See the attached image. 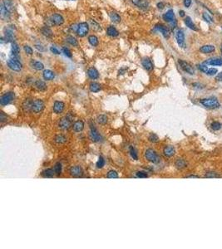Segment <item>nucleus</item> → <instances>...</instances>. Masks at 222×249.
<instances>
[{"instance_id": "42", "label": "nucleus", "mask_w": 222, "mask_h": 249, "mask_svg": "<svg viewBox=\"0 0 222 249\" xmlns=\"http://www.w3.org/2000/svg\"><path fill=\"white\" fill-rule=\"evenodd\" d=\"M221 176L219 175L217 173L215 172H207L205 175V178H208V179H212V178H220Z\"/></svg>"}, {"instance_id": "11", "label": "nucleus", "mask_w": 222, "mask_h": 249, "mask_svg": "<svg viewBox=\"0 0 222 249\" xmlns=\"http://www.w3.org/2000/svg\"><path fill=\"white\" fill-rule=\"evenodd\" d=\"M51 23H53V25L56 26H61L64 23V18L62 16L61 14L58 13H54L50 17Z\"/></svg>"}, {"instance_id": "44", "label": "nucleus", "mask_w": 222, "mask_h": 249, "mask_svg": "<svg viewBox=\"0 0 222 249\" xmlns=\"http://www.w3.org/2000/svg\"><path fill=\"white\" fill-rule=\"evenodd\" d=\"M104 165H105V159H103L102 156H100L98 161L97 162V167L98 169H102V168H103Z\"/></svg>"}, {"instance_id": "34", "label": "nucleus", "mask_w": 222, "mask_h": 249, "mask_svg": "<svg viewBox=\"0 0 222 249\" xmlns=\"http://www.w3.org/2000/svg\"><path fill=\"white\" fill-rule=\"evenodd\" d=\"M109 16H110L111 22H113V23H119L121 22V17L116 13H111Z\"/></svg>"}, {"instance_id": "35", "label": "nucleus", "mask_w": 222, "mask_h": 249, "mask_svg": "<svg viewBox=\"0 0 222 249\" xmlns=\"http://www.w3.org/2000/svg\"><path fill=\"white\" fill-rule=\"evenodd\" d=\"M54 170H52V169H47L45 170L44 171H43L42 173V175L43 176L44 178H52L54 175Z\"/></svg>"}, {"instance_id": "26", "label": "nucleus", "mask_w": 222, "mask_h": 249, "mask_svg": "<svg viewBox=\"0 0 222 249\" xmlns=\"http://www.w3.org/2000/svg\"><path fill=\"white\" fill-rule=\"evenodd\" d=\"M72 128H73V130L76 131V132L82 131L84 128L83 121V120H77V121L73 124V125H72Z\"/></svg>"}, {"instance_id": "53", "label": "nucleus", "mask_w": 222, "mask_h": 249, "mask_svg": "<svg viewBox=\"0 0 222 249\" xmlns=\"http://www.w3.org/2000/svg\"><path fill=\"white\" fill-rule=\"evenodd\" d=\"M136 175H137V178H147L148 177V175L144 171H138V172H137Z\"/></svg>"}, {"instance_id": "49", "label": "nucleus", "mask_w": 222, "mask_h": 249, "mask_svg": "<svg viewBox=\"0 0 222 249\" xmlns=\"http://www.w3.org/2000/svg\"><path fill=\"white\" fill-rule=\"evenodd\" d=\"M4 5V7H5L6 8L8 9V10H11L12 9V7H13V4H12V2L10 1V0H4V3H3Z\"/></svg>"}, {"instance_id": "56", "label": "nucleus", "mask_w": 222, "mask_h": 249, "mask_svg": "<svg viewBox=\"0 0 222 249\" xmlns=\"http://www.w3.org/2000/svg\"><path fill=\"white\" fill-rule=\"evenodd\" d=\"M35 47V48L37 49V50H39V51H45V48L43 47L42 45H40V44H36V45L34 46Z\"/></svg>"}, {"instance_id": "63", "label": "nucleus", "mask_w": 222, "mask_h": 249, "mask_svg": "<svg viewBox=\"0 0 222 249\" xmlns=\"http://www.w3.org/2000/svg\"><path fill=\"white\" fill-rule=\"evenodd\" d=\"M221 55H222V43H221Z\"/></svg>"}, {"instance_id": "32", "label": "nucleus", "mask_w": 222, "mask_h": 249, "mask_svg": "<svg viewBox=\"0 0 222 249\" xmlns=\"http://www.w3.org/2000/svg\"><path fill=\"white\" fill-rule=\"evenodd\" d=\"M89 88L92 92H98L102 89V86L97 82H92L89 86Z\"/></svg>"}, {"instance_id": "3", "label": "nucleus", "mask_w": 222, "mask_h": 249, "mask_svg": "<svg viewBox=\"0 0 222 249\" xmlns=\"http://www.w3.org/2000/svg\"><path fill=\"white\" fill-rule=\"evenodd\" d=\"M72 119L73 117L72 116L71 114H67V115L65 117H62L60 121H59V128L62 129V130H68L71 126L72 122Z\"/></svg>"}, {"instance_id": "13", "label": "nucleus", "mask_w": 222, "mask_h": 249, "mask_svg": "<svg viewBox=\"0 0 222 249\" xmlns=\"http://www.w3.org/2000/svg\"><path fill=\"white\" fill-rule=\"evenodd\" d=\"M134 5L141 9H147L149 7V2L147 0H131Z\"/></svg>"}, {"instance_id": "46", "label": "nucleus", "mask_w": 222, "mask_h": 249, "mask_svg": "<svg viewBox=\"0 0 222 249\" xmlns=\"http://www.w3.org/2000/svg\"><path fill=\"white\" fill-rule=\"evenodd\" d=\"M130 154H131V156L133 158V159H135V160H137V159H138L137 152V150H136L135 148L130 147Z\"/></svg>"}, {"instance_id": "43", "label": "nucleus", "mask_w": 222, "mask_h": 249, "mask_svg": "<svg viewBox=\"0 0 222 249\" xmlns=\"http://www.w3.org/2000/svg\"><path fill=\"white\" fill-rule=\"evenodd\" d=\"M202 17H203V19L205 20V22H207V23H213L214 22V20H213V18L207 13H204L203 14H202Z\"/></svg>"}, {"instance_id": "54", "label": "nucleus", "mask_w": 222, "mask_h": 249, "mask_svg": "<svg viewBox=\"0 0 222 249\" xmlns=\"http://www.w3.org/2000/svg\"><path fill=\"white\" fill-rule=\"evenodd\" d=\"M50 51L53 52V53H54V54H56V55H59L60 53H61V51H59L57 47H50Z\"/></svg>"}, {"instance_id": "21", "label": "nucleus", "mask_w": 222, "mask_h": 249, "mask_svg": "<svg viewBox=\"0 0 222 249\" xmlns=\"http://www.w3.org/2000/svg\"><path fill=\"white\" fill-rule=\"evenodd\" d=\"M88 76L92 80H96L99 77V72L95 67H90L88 70Z\"/></svg>"}, {"instance_id": "55", "label": "nucleus", "mask_w": 222, "mask_h": 249, "mask_svg": "<svg viewBox=\"0 0 222 249\" xmlns=\"http://www.w3.org/2000/svg\"><path fill=\"white\" fill-rule=\"evenodd\" d=\"M90 22H91V23H92V25H94V26H93V27H94V29H96V30H98V31H99V30H100V31H101V28H100V26H99V25H98V24H97V23H96V22H95L94 20H92V19H91V20H90Z\"/></svg>"}, {"instance_id": "2", "label": "nucleus", "mask_w": 222, "mask_h": 249, "mask_svg": "<svg viewBox=\"0 0 222 249\" xmlns=\"http://www.w3.org/2000/svg\"><path fill=\"white\" fill-rule=\"evenodd\" d=\"M145 156H146V159L148 161H150V162L153 163V164H158L161 161V157L152 149L146 150V151L145 153Z\"/></svg>"}, {"instance_id": "12", "label": "nucleus", "mask_w": 222, "mask_h": 249, "mask_svg": "<svg viewBox=\"0 0 222 249\" xmlns=\"http://www.w3.org/2000/svg\"><path fill=\"white\" fill-rule=\"evenodd\" d=\"M155 30H157L158 32H160V33L163 35V37H164L165 38H169L170 33H169L168 29H167L165 25L161 24V23H158V24H156L155 26Z\"/></svg>"}, {"instance_id": "18", "label": "nucleus", "mask_w": 222, "mask_h": 249, "mask_svg": "<svg viewBox=\"0 0 222 249\" xmlns=\"http://www.w3.org/2000/svg\"><path fill=\"white\" fill-rule=\"evenodd\" d=\"M20 52V48L16 42H12V51L11 57L13 58H18V54Z\"/></svg>"}, {"instance_id": "28", "label": "nucleus", "mask_w": 222, "mask_h": 249, "mask_svg": "<svg viewBox=\"0 0 222 249\" xmlns=\"http://www.w3.org/2000/svg\"><path fill=\"white\" fill-rule=\"evenodd\" d=\"M34 85L36 86V88L39 90V91H46L47 90V85L44 81H41V80H37L34 83Z\"/></svg>"}, {"instance_id": "14", "label": "nucleus", "mask_w": 222, "mask_h": 249, "mask_svg": "<svg viewBox=\"0 0 222 249\" xmlns=\"http://www.w3.org/2000/svg\"><path fill=\"white\" fill-rule=\"evenodd\" d=\"M69 172L73 177H81L83 175V170L80 166H72L70 168Z\"/></svg>"}, {"instance_id": "62", "label": "nucleus", "mask_w": 222, "mask_h": 249, "mask_svg": "<svg viewBox=\"0 0 222 249\" xmlns=\"http://www.w3.org/2000/svg\"><path fill=\"white\" fill-rule=\"evenodd\" d=\"M179 15H180V17H185V15H186L185 11H183V10H180V11H179Z\"/></svg>"}, {"instance_id": "58", "label": "nucleus", "mask_w": 222, "mask_h": 249, "mask_svg": "<svg viewBox=\"0 0 222 249\" xmlns=\"http://www.w3.org/2000/svg\"><path fill=\"white\" fill-rule=\"evenodd\" d=\"M156 7H157V8L158 9H163L164 8H165V3H163V2H160V3H157V5H156Z\"/></svg>"}, {"instance_id": "59", "label": "nucleus", "mask_w": 222, "mask_h": 249, "mask_svg": "<svg viewBox=\"0 0 222 249\" xmlns=\"http://www.w3.org/2000/svg\"><path fill=\"white\" fill-rule=\"evenodd\" d=\"M216 80L218 81H222V72L217 74V76L216 77Z\"/></svg>"}, {"instance_id": "23", "label": "nucleus", "mask_w": 222, "mask_h": 249, "mask_svg": "<svg viewBox=\"0 0 222 249\" xmlns=\"http://www.w3.org/2000/svg\"><path fill=\"white\" fill-rule=\"evenodd\" d=\"M43 77L46 81H52V80L54 79L55 77V74L53 72H52L51 70H44L43 72Z\"/></svg>"}, {"instance_id": "48", "label": "nucleus", "mask_w": 222, "mask_h": 249, "mask_svg": "<svg viewBox=\"0 0 222 249\" xmlns=\"http://www.w3.org/2000/svg\"><path fill=\"white\" fill-rule=\"evenodd\" d=\"M197 68L200 70V72H204V73H206V72H207V70H208V67H207L205 64H204V63L198 64V65H197Z\"/></svg>"}, {"instance_id": "33", "label": "nucleus", "mask_w": 222, "mask_h": 249, "mask_svg": "<svg viewBox=\"0 0 222 249\" xmlns=\"http://www.w3.org/2000/svg\"><path fill=\"white\" fill-rule=\"evenodd\" d=\"M41 32H42L43 35H44L45 37H47V38H52L53 35V31L48 27H43L41 29Z\"/></svg>"}, {"instance_id": "60", "label": "nucleus", "mask_w": 222, "mask_h": 249, "mask_svg": "<svg viewBox=\"0 0 222 249\" xmlns=\"http://www.w3.org/2000/svg\"><path fill=\"white\" fill-rule=\"evenodd\" d=\"M0 120H1V121H2V122H4V120H7V116H5V115H4V112H2V113H1Z\"/></svg>"}, {"instance_id": "5", "label": "nucleus", "mask_w": 222, "mask_h": 249, "mask_svg": "<svg viewBox=\"0 0 222 249\" xmlns=\"http://www.w3.org/2000/svg\"><path fill=\"white\" fill-rule=\"evenodd\" d=\"M89 31V25L88 23H86V22H83V23H80L78 25V28H77V35H78L79 38H83L85 37Z\"/></svg>"}, {"instance_id": "6", "label": "nucleus", "mask_w": 222, "mask_h": 249, "mask_svg": "<svg viewBox=\"0 0 222 249\" xmlns=\"http://www.w3.org/2000/svg\"><path fill=\"white\" fill-rule=\"evenodd\" d=\"M14 97H15V95L13 92H12V91L7 92L0 97V104L2 106H6V105H8L10 102H13L14 100Z\"/></svg>"}, {"instance_id": "50", "label": "nucleus", "mask_w": 222, "mask_h": 249, "mask_svg": "<svg viewBox=\"0 0 222 249\" xmlns=\"http://www.w3.org/2000/svg\"><path fill=\"white\" fill-rule=\"evenodd\" d=\"M148 139H149V140H150L151 142H153V143H156V142H158V140H159L158 136H156L155 134H151L149 137H148Z\"/></svg>"}, {"instance_id": "52", "label": "nucleus", "mask_w": 222, "mask_h": 249, "mask_svg": "<svg viewBox=\"0 0 222 249\" xmlns=\"http://www.w3.org/2000/svg\"><path fill=\"white\" fill-rule=\"evenodd\" d=\"M23 49H24L25 52H26L27 54H28V55H32V54H33V52H34V51H33V48L28 45L24 46V47H23Z\"/></svg>"}, {"instance_id": "7", "label": "nucleus", "mask_w": 222, "mask_h": 249, "mask_svg": "<svg viewBox=\"0 0 222 249\" xmlns=\"http://www.w3.org/2000/svg\"><path fill=\"white\" fill-rule=\"evenodd\" d=\"M176 39L178 45L181 48H186V41H185V34L183 30L179 29L176 33Z\"/></svg>"}, {"instance_id": "61", "label": "nucleus", "mask_w": 222, "mask_h": 249, "mask_svg": "<svg viewBox=\"0 0 222 249\" xmlns=\"http://www.w3.org/2000/svg\"><path fill=\"white\" fill-rule=\"evenodd\" d=\"M186 178H187V179H199L200 177L198 175H188L186 176Z\"/></svg>"}, {"instance_id": "51", "label": "nucleus", "mask_w": 222, "mask_h": 249, "mask_svg": "<svg viewBox=\"0 0 222 249\" xmlns=\"http://www.w3.org/2000/svg\"><path fill=\"white\" fill-rule=\"evenodd\" d=\"M62 52L64 53V55L66 56V57H72V52H71V51L67 48V47H63L62 48Z\"/></svg>"}, {"instance_id": "10", "label": "nucleus", "mask_w": 222, "mask_h": 249, "mask_svg": "<svg viewBox=\"0 0 222 249\" xmlns=\"http://www.w3.org/2000/svg\"><path fill=\"white\" fill-rule=\"evenodd\" d=\"M44 109V103L42 100L37 99L33 102V106H32V111L35 113H39L41 112Z\"/></svg>"}, {"instance_id": "25", "label": "nucleus", "mask_w": 222, "mask_h": 249, "mask_svg": "<svg viewBox=\"0 0 222 249\" xmlns=\"http://www.w3.org/2000/svg\"><path fill=\"white\" fill-rule=\"evenodd\" d=\"M0 13H1V17H2L3 19H5V20H7V19H9V17H10V11H9V10H8L5 7H4V4H2V5H1Z\"/></svg>"}, {"instance_id": "40", "label": "nucleus", "mask_w": 222, "mask_h": 249, "mask_svg": "<svg viewBox=\"0 0 222 249\" xmlns=\"http://www.w3.org/2000/svg\"><path fill=\"white\" fill-rule=\"evenodd\" d=\"M32 106H33V101H30V100H26L24 102V103H23V105H22L23 108L27 111H30V110L32 111Z\"/></svg>"}, {"instance_id": "36", "label": "nucleus", "mask_w": 222, "mask_h": 249, "mask_svg": "<svg viewBox=\"0 0 222 249\" xmlns=\"http://www.w3.org/2000/svg\"><path fill=\"white\" fill-rule=\"evenodd\" d=\"M66 41H67L70 45L73 46V47H78V40L76 39L74 37H72V36H67V38H66Z\"/></svg>"}, {"instance_id": "47", "label": "nucleus", "mask_w": 222, "mask_h": 249, "mask_svg": "<svg viewBox=\"0 0 222 249\" xmlns=\"http://www.w3.org/2000/svg\"><path fill=\"white\" fill-rule=\"evenodd\" d=\"M217 72H218V70L216 68H208L205 74L208 76H215V75H216Z\"/></svg>"}, {"instance_id": "4", "label": "nucleus", "mask_w": 222, "mask_h": 249, "mask_svg": "<svg viewBox=\"0 0 222 249\" xmlns=\"http://www.w3.org/2000/svg\"><path fill=\"white\" fill-rule=\"evenodd\" d=\"M7 64L8 66V67L14 72H20L22 70V65L21 62L18 61V58H13L11 57L10 59L8 60Z\"/></svg>"}, {"instance_id": "20", "label": "nucleus", "mask_w": 222, "mask_h": 249, "mask_svg": "<svg viewBox=\"0 0 222 249\" xmlns=\"http://www.w3.org/2000/svg\"><path fill=\"white\" fill-rule=\"evenodd\" d=\"M141 64L146 71H151L153 69V64L149 57H145L141 61Z\"/></svg>"}, {"instance_id": "17", "label": "nucleus", "mask_w": 222, "mask_h": 249, "mask_svg": "<svg viewBox=\"0 0 222 249\" xmlns=\"http://www.w3.org/2000/svg\"><path fill=\"white\" fill-rule=\"evenodd\" d=\"M64 106H65V104L63 102L57 101L53 104V111L56 114L62 113L64 110Z\"/></svg>"}, {"instance_id": "37", "label": "nucleus", "mask_w": 222, "mask_h": 249, "mask_svg": "<svg viewBox=\"0 0 222 249\" xmlns=\"http://www.w3.org/2000/svg\"><path fill=\"white\" fill-rule=\"evenodd\" d=\"M54 140L57 144H64L65 142L67 141V138H66V136H63V135H57V136H55Z\"/></svg>"}, {"instance_id": "9", "label": "nucleus", "mask_w": 222, "mask_h": 249, "mask_svg": "<svg viewBox=\"0 0 222 249\" xmlns=\"http://www.w3.org/2000/svg\"><path fill=\"white\" fill-rule=\"evenodd\" d=\"M90 138L92 141L98 142L102 140V136L93 124H90Z\"/></svg>"}, {"instance_id": "8", "label": "nucleus", "mask_w": 222, "mask_h": 249, "mask_svg": "<svg viewBox=\"0 0 222 249\" xmlns=\"http://www.w3.org/2000/svg\"><path fill=\"white\" fill-rule=\"evenodd\" d=\"M179 64H180L181 68L183 70L184 72H186V73L190 74V75H194L195 69L191 67L190 64H189L188 62L183 61V60H179Z\"/></svg>"}, {"instance_id": "64", "label": "nucleus", "mask_w": 222, "mask_h": 249, "mask_svg": "<svg viewBox=\"0 0 222 249\" xmlns=\"http://www.w3.org/2000/svg\"><path fill=\"white\" fill-rule=\"evenodd\" d=\"M221 29H222V27H221Z\"/></svg>"}, {"instance_id": "30", "label": "nucleus", "mask_w": 222, "mask_h": 249, "mask_svg": "<svg viewBox=\"0 0 222 249\" xmlns=\"http://www.w3.org/2000/svg\"><path fill=\"white\" fill-rule=\"evenodd\" d=\"M175 165L176 167L179 169V170H181V169H184L187 166V163L186 162V160L183 159H178L176 161L175 163Z\"/></svg>"}, {"instance_id": "27", "label": "nucleus", "mask_w": 222, "mask_h": 249, "mask_svg": "<svg viewBox=\"0 0 222 249\" xmlns=\"http://www.w3.org/2000/svg\"><path fill=\"white\" fill-rule=\"evenodd\" d=\"M106 34L110 37H117L119 35V32L117 31V29L113 27V26H109L107 29H106Z\"/></svg>"}, {"instance_id": "57", "label": "nucleus", "mask_w": 222, "mask_h": 249, "mask_svg": "<svg viewBox=\"0 0 222 249\" xmlns=\"http://www.w3.org/2000/svg\"><path fill=\"white\" fill-rule=\"evenodd\" d=\"M192 0H184V5L186 8H190V6L191 5Z\"/></svg>"}, {"instance_id": "16", "label": "nucleus", "mask_w": 222, "mask_h": 249, "mask_svg": "<svg viewBox=\"0 0 222 249\" xmlns=\"http://www.w3.org/2000/svg\"><path fill=\"white\" fill-rule=\"evenodd\" d=\"M163 19L167 22V23H172V22H174L176 19H175V13H174V11L172 9H170L163 14Z\"/></svg>"}, {"instance_id": "19", "label": "nucleus", "mask_w": 222, "mask_h": 249, "mask_svg": "<svg viewBox=\"0 0 222 249\" xmlns=\"http://www.w3.org/2000/svg\"><path fill=\"white\" fill-rule=\"evenodd\" d=\"M216 51V47L213 45H204L200 48V51L204 54H209Z\"/></svg>"}, {"instance_id": "39", "label": "nucleus", "mask_w": 222, "mask_h": 249, "mask_svg": "<svg viewBox=\"0 0 222 249\" xmlns=\"http://www.w3.org/2000/svg\"><path fill=\"white\" fill-rule=\"evenodd\" d=\"M211 129L215 131H217V130H220L222 128V124L219 121H214L212 122L211 124Z\"/></svg>"}, {"instance_id": "22", "label": "nucleus", "mask_w": 222, "mask_h": 249, "mask_svg": "<svg viewBox=\"0 0 222 249\" xmlns=\"http://www.w3.org/2000/svg\"><path fill=\"white\" fill-rule=\"evenodd\" d=\"M175 153H176V150L172 145H167L163 150V154L167 157H172L175 154Z\"/></svg>"}, {"instance_id": "41", "label": "nucleus", "mask_w": 222, "mask_h": 249, "mask_svg": "<svg viewBox=\"0 0 222 249\" xmlns=\"http://www.w3.org/2000/svg\"><path fill=\"white\" fill-rule=\"evenodd\" d=\"M54 172L57 175H60L62 173V164L61 163L57 162L56 163L55 165H54Z\"/></svg>"}, {"instance_id": "31", "label": "nucleus", "mask_w": 222, "mask_h": 249, "mask_svg": "<svg viewBox=\"0 0 222 249\" xmlns=\"http://www.w3.org/2000/svg\"><path fill=\"white\" fill-rule=\"evenodd\" d=\"M88 42L92 47H97L99 44V40L97 36L95 35H90L88 37Z\"/></svg>"}, {"instance_id": "15", "label": "nucleus", "mask_w": 222, "mask_h": 249, "mask_svg": "<svg viewBox=\"0 0 222 249\" xmlns=\"http://www.w3.org/2000/svg\"><path fill=\"white\" fill-rule=\"evenodd\" d=\"M205 65H211V66H222V58L221 57H213L206 60L203 62Z\"/></svg>"}, {"instance_id": "29", "label": "nucleus", "mask_w": 222, "mask_h": 249, "mask_svg": "<svg viewBox=\"0 0 222 249\" xmlns=\"http://www.w3.org/2000/svg\"><path fill=\"white\" fill-rule=\"evenodd\" d=\"M30 65L32 66V67L34 68L35 70L37 71H41L44 68V65L42 63V62H38V61H34V60H32L31 62H30Z\"/></svg>"}, {"instance_id": "24", "label": "nucleus", "mask_w": 222, "mask_h": 249, "mask_svg": "<svg viewBox=\"0 0 222 249\" xmlns=\"http://www.w3.org/2000/svg\"><path fill=\"white\" fill-rule=\"evenodd\" d=\"M185 22V24L186 25V27H188L189 29L193 30V31H198V29L196 28L195 24L193 23V21L191 20V18L190 17H186L184 20Z\"/></svg>"}, {"instance_id": "45", "label": "nucleus", "mask_w": 222, "mask_h": 249, "mask_svg": "<svg viewBox=\"0 0 222 249\" xmlns=\"http://www.w3.org/2000/svg\"><path fill=\"white\" fill-rule=\"evenodd\" d=\"M107 178H109V179H117L118 178V174L117 173V171H115V170H110L107 173Z\"/></svg>"}, {"instance_id": "38", "label": "nucleus", "mask_w": 222, "mask_h": 249, "mask_svg": "<svg viewBox=\"0 0 222 249\" xmlns=\"http://www.w3.org/2000/svg\"><path fill=\"white\" fill-rule=\"evenodd\" d=\"M107 120H108L107 116L105 115H100L97 118V121L98 122V124H106L107 123Z\"/></svg>"}, {"instance_id": "1", "label": "nucleus", "mask_w": 222, "mask_h": 249, "mask_svg": "<svg viewBox=\"0 0 222 249\" xmlns=\"http://www.w3.org/2000/svg\"><path fill=\"white\" fill-rule=\"evenodd\" d=\"M200 102V104H201L202 106H204L205 108L211 109V110L218 109V108H220V106H221L220 102H218V100H217L216 98H214V97L201 99Z\"/></svg>"}]
</instances>
